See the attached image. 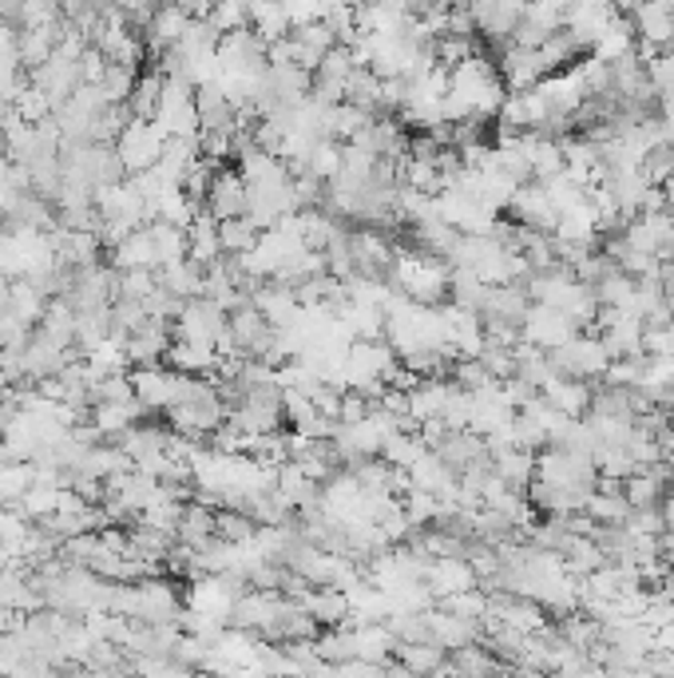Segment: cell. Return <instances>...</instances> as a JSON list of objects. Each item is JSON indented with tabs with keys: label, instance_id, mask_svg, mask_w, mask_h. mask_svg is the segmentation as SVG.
<instances>
[{
	"label": "cell",
	"instance_id": "1",
	"mask_svg": "<svg viewBox=\"0 0 674 678\" xmlns=\"http://www.w3.org/2000/svg\"><path fill=\"white\" fill-rule=\"evenodd\" d=\"M163 144H167V131L156 124V119H131V124L116 136V155H119V164H123V171L139 175V171H151V167L159 164Z\"/></svg>",
	"mask_w": 674,
	"mask_h": 678
},
{
	"label": "cell",
	"instance_id": "2",
	"mask_svg": "<svg viewBox=\"0 0 674 678\" xmlns=\"http://www.w3.org/2000/svg\"><path fill=\"white\" fill-rule=\"evenodd\" d=\"M227 326H230V314L219 306L215 298H207V294H199V298H187V306H182V314L175 317V334L182 337V342H199V345H215L219 350L222 337H227Z\"/></svg>",
	"mask_w": 674,
	"mask_h": 678
},
{
	"label": "cell",
	"instance_id": "3",
	"mask_svg": "<svg viewBox=\"0 0 674 678\" xmlns=\"http://www.w3.org/2000/svg\"><path fill=\"white\" fill-rule=\"evenodd\" d=\"M28 83L44 96L48 104H52V111L60 108L65 100H72L76 88L83 83V68H80V56L65 52V48H56L52 56H48L44 63H37L32 68V76H28Z\"/></svg>",
	"mask_w": 674,
	"mask_h": 678
},
{
	"label": "cell",
	"instance_id": "4",
	"mask_svg": "<svg viewBox=\"0 0 674 678\" xmlns=\"http://www.w3.org/2000/svg\"><path fill=\"white\" fill-rule=\"evenodd\" d=\"M156 124L167 136H199V108H195V83L182 76H163Z\"/></svg>",
	"mask_w": 674,
	"mask_h": 678
},
{
	"label": "cell",
	"instance_id": "5",
	"mask_svg": "<svg viewBox=\"0 0 674 678\" xmlns=\"http://www.w3.org/2000/svg\"><path fill=\"white\" fill-rule=\"evenodd\" d=\"M171 322H159V317H147L143 326H136L123 337V353H128L131 365H159L167 362V350H171Z\"/></svg>",
	"mask_w": 674,
	"mask_h": 678
},
{
	"label": "cell",
	"instance_id": "6",
	"mask_svg": "<svg viewBox=\"0 0 674 678\" xmlns=\"http://www.w3.org/2000/svg\"><path fill=\"white\" fill-rule=\"evenodd\" d=\"M207 210L215 218L247 215V179H242V171L215 167V175H210V187H207Z\"/></svg>",
	"mask_w": 674,
	"mask_h": 678
},
{
	"label": "cell",
	"instance_id": "7",
	"mask_svg": "<svg viewBox=\"0 0 674 678\" xmlns=\"http://www.w3.org/2000/svg\"><path fill=\"white\" fill-rule=\"evenodd\" d=\"M131 390H136V401L151 416L167 413V405L175 401V370H163V365H136V370H131Z\"/></svg>",
	"mask_w": 674,
	"mask_h": 678
},
{
	"label": "cell",
	"instance_id": "8",
	"mask_svg": "<svg viewBox=\"0 0 674 678\" xmlns=\"http://www.w3.org/2000/svg\"><path fill=\"white\" fill-rule=\"evenodd\" d=\"M111 266L119 271H131V266H147V271H156L159 266V250H156V235H151V226H136L131 235H123L116 246H111Z\"/></svg>",
	"mask_w": 674,
	"mask_h": 678
},
{
	"label": "cell",
	"instance_id": "9",
	"mask_svg": "<svg viewBox=\"0 0 674 678\" xmlns=\"http://www.w3.org/2000/svg\"><path fill=\"white\" fill-rule=\"evenodd\" d=\"M167 365L179 373H195V377H215L222 365V353L215 345H199V342H171L167 350Z\"/></svg>",
	"mask_w": 674,
	"mask_h": 678
},
{
	"label": "cell",
	"instance_id": "10",
	"mask_svg": "<svg viewBox=\"0 0 674 678\" xmlns=\"http://www.w3.org/2000/svg\"><path fill=\"white\" fill-rule=\"evenodd\" d=\"M143 416H151V413H147L136 397H128V401H96V405H91V425L100 429L108 441H116L123 429L136 425V421H143Z\"/></svg>",
	"mask_w": 674,
	"mask_h": 678
},
{
	"label": "cell",
	"instance_id": "11",
	"mask_svg": "<svg viewBox=\"0 0 674 678\" xmlns=\"http://www.w3.org/2000/svg\"><path fill=\"white\" fill-rule=\"evenodd\" d=\"M159 282H163L167 289H175L179 298H199L202 286H207V266L195 263V258H179V263L163 266Z\"/></svg>",
	"mask_w": 674,
	"mask_h": 678
},
{
	"label": "cell",
	"instance_id": "12",
	"mask_svg": "<svg viewBox=\"0 0 674 678\" xmlns=\"http://www.w3.org/2000/svg\"><path fill=\"white\" fill-rule=\"evenodd\" d=\"M258 230L255 223H250L247 215L238 218H219V243H222V254H250L258 243Z\"/></svg>",
	"mask_w": 674,
	"mask_h": 678
},
{
	"label": "cell",
	"instance_id": "13",
	"mask_svg": "<svg viewBox=\"0 0 674 678\" xmlns=\"http://www.w3.org/2000/svg\"><path fill=\"white\" fill-rule=\"evenodd\" d=\"M139 80V68L136 63H123V60H108L103 63V76L96 83L103 88V96H108L111 104H128L131 88H136Z\"/></svg>",
	"mask_w": 674,
	"mask_h": 678
},
{
	"label": "cell",
	"instance_id": "14",
	"mask_svg": "<svg viewBox=\"0 0 674 678\" xmlns=\"http://www.w3.org/2000/svg\"><path fill=\"white\" fill-rule=\"evenodd\" d=\"M159 96H163V72H147L136 80V88H131L128 96V108L136 119H156V108H159Z\"/></svg>",
	"mask_w": 674,
	"mask_h": 678
},
{
	"label": "cell",
	"instance_id": "15",
	"mask_svg": "<svg viewBox=\"0 0 674 678\" xmlns=\"http://www.w3.org/2000/svg\"><path fill=\"white\" fill-rule=\"evenodd\" d=\"M20 9H24V0H0V20L20 24Z\"/></svg>",
	"mask_w": 674,
	"mask_h": 678
},
{
	"label": "cell",
	"instance_id": "16",
	"mask_svg": "<svg viewBox=\"0 0 674 678\" xmlns=\"http://www.w3.org/2000/svg\"><path fill=\"white\" fill-rule=\"evenodd\" d=\"M12 385V377H9V362H4V350H0V393L9 390Z\"/></svg>",
	"mask_w": 674,
	"mask_h": 678
}]
</instances>
